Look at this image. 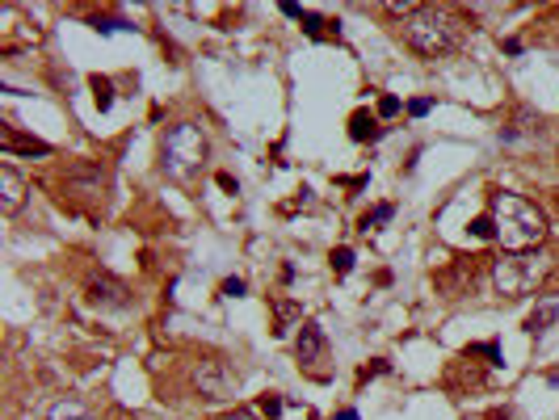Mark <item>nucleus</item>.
Returning <instances> with one entry per match:
<instances>
[{
  "instance_id": "f257e3e1",
  "label": "nucleus",
  "mask_w": 559,
  "mask_h": 420,
  "mask_svg": "<svg viewBox=\"0 0 559 420\" xmlns=\"http://www.w3.org/2000/svg\"><path fill=\"white\" fill-rule=\"evenodd\" d=\"M492 227H497V240L505 244V252H534L543 248L547 240V215L522 198V194H509V189H492Z\"/></svg>"
},
{
  "instance_id": "f03ea898",
  "label": "nucleus",
  "mask_w": 559,
  "mask_h": 420,
  "mask_svg": "<svg viewBox=\"0 0 559 420\" xmlns=\"http://www.w3.org/2000/svg\"><path fill=\"white\" fill-rule=\"evenodd\" d=\"M400 34L404 42L425 55V59H442V55H454L463 46V25L450 8L442 4H417L404 21H400Z\"/></svg>"
},
{
  "instance_id": "7ed1b4c3",
  "label": "nucleus",
  "mask_w": 559,
  "mask_h": 420,
  "mask_svg": "<svg viewBox=\"0 0 559 420\" xmlns=\"http://www.w3.org/2000/svg\"><path fill=\"white\" fill-rule=\"evenodd\" d=\"M551 273V257L543 248L534 252H501L492 261V286L505 294V299H526L534 294Z\"/></svg>"
},
{
  "instance_id": "20e7f679",
  "label": "nucleus",
  "mask_w": 559,
  "mask_h": 420,
  "mask_svg": "<svg viewBox=\"0 0 559 420\" xmlns=\"http://www.w3.org/2000/svg\"><path fill=\"white\" fill-rule=\"evenodd\" d=\"M206 151H210L206 130H202L198 122H177V126H168V130H164V143H160V164H164V172H168L173 181H189V177L202 168Z\"/></svg>"
},
{
  "instance_id": "39448f33",
  "label": "nucleus",
  "mask_w": 559,
  "mask_h": 420,
  "mask_svg": "<svg viewBox=\"0 0 559 420\" xmlns=\"http://www.w3.org/2000/svg\"><path fill=\"white\" fill-rule=\"evenodd\" d=\"M194 387H198L202 400H227V395H236L240 374H236L223 358H210V362H202V366L194 370Z\"/></svg>"
},
{
  "instance_id": "423d86ee",
  "label": "nucleus",
  "mask_w": 559,
  "mask_h": 420,
  "mask_svg": "<svg viewBox=\"0 0 559 420\" xmlns=\"http://www.w3.org/2000/svg\"><path fill=\"white\" fill-rule=\"evenodd\" d=\"M67 189H72L76 198H97V194L105 189V164H93V160L72 164V168H67Z\"/></svg>"
},
{
  "instance_id": "0eeeda50",
  "label": "nucleus",
  "mask_w": 559,
  "mask_h": 420,
  "mask_svg": "<svg viewBox=\"0 0 559 420\" xmlns=\"http://www.w3.org/2000/svg\"><path fill=\"white\" fill-rule=\"evenodd\" d=\"M88 299H93L97 307H114V311L130 307V299H126V286H122L118 278H109V273H101V278H93V282H88Z\"/></svg>"
},
{
  "instance_id": "6e6552de",
  "label": "nucleus",
  "mask_w": 559,
  "mask_h": 420,
  "mask_svg": "<svg viewBox=\"0 0 559 420\" xmlns=\"http://www.w3.org/2000/svg\"><path fill=\"white\" fill-rule=\"evenodd\" d=\"M21 202H25V181H21V172H17L13 164H0V206H4V215H17Z\"/></svg>"
},
{
  "instance_id": "1a4fd4ad",
  "label": "nucleus",
  "mask_w": 559,
  "mask_h": 420,
  "mask_svg": "<svg viewBox=\"0 0 559 420\" xmlns=\"http://www.w3.org/2000/svg\"><path fill=\"white\" fill-rule=\"evenodd\" d=\"M324 332H320V324H303V332H299V362H307V366H316V362H324Z\"/></svg>"
},
{
  "instance_id": "9d476101",
  "label": "nucleus",
  "mask_w": 559,
  "mask_h": 420,
  "mask_svg": "<svg viewBox=\"0 0 559 420\" xmlns=\"http://www.w3.org/2000/svg\"><path fill=\"white\" fill-rule=\"evenodd\" d=\"M551 324H559V294H539V307L530 311L526 328L530 332H547Z\"/></svg>"
},
{
  "instance_id": "9b49d317",
  "label": "nucleus",
  "mask_w": 559,
  "mask_h": 420,
  "mask_svg": "<svg viewBox=\"0 0 559 420\" xmlns=\"http://www.w3.org/2000/svg\"><path fill=\"white\" fill-rule=\"evenodd\" d=\"M4 151H29V156H50V143H42V139H21L13 126L4 130Z\"/></svg>"
},
{
  "instance_id": "f8f14e48",
  "label": "nucleus",
  "mask_w": 559,
  "mask_h": 420,
  "mask_svg": "<svg viewBox=\"0 0 559 420\" xmlns=\"http://www.w3.org/2000/svg\"><path fill=\"white\" fill-rule=\"evenodd\" d=\"M42 420H93V412H88L80 400H59V404H55V408H50Z\"/></svg>"
},
{
  "instance_id": "ddd939ff",
  "label": "nucleus",
  "mask_w": 559,
  "mask_h": 420,
  "mask_svg": "<svg viewBox=\"0 0 559 420\" xmlns=\"http://www.w3.org/2000/svg\"><path fill=\"white\" fill-rule=\"evenodd\" d=\"M349 135H353L358 143H366V139H375V135H379V126H375V118H370V114H353V118H349Z\"/></svg>"
},
{
  "instance_id": "4468645a",
  "label": "nucleus",
  "mask_w": 559,
  "mask_h": 420,
  "mask_svg": "<svg viewBox=\"0 0 559 420\" xmlns=\"http://www.w3.org/2000/svg\"><path fill=\"white\" fill-rule=\"evenodd\" d=\"M274 316H278V328H274V332H286V328H290V324H295L303 311H299L290 299H278V303H274Z\"/></svg>"
},
{
  "instance_id": "2eb2a0df",
  "label": "nucleus",
  "mask_w": 559,
  "mask_h": 420,
  "mask_svg": "<svg viewBox=\"0 0 559 420\" xmlns=\"http://www.w3.org/2000/svg\"><path fill=\"white\" fill-rule=\"evenodd\" d=\"M349 269H353V252H349V248H337V252H332V273L345 278Z\"/></svg>"
},
{
  "instance_id": "dca6fc26",
  "label": "nucleus",
  "mask_w": 559,
  "mask_h": 420,
  "mask_svg": "<svg viewBox=\"0 0 559 420\" xmlns=\"http://www.w3.org/2000/svg\"><path fill=\"white\" fill-rule=\"evenodd\" d=\"M391 215H396V210H391V206H375V210H370V215H366V219H362V231H370V227H379V223H387V219H391Z\"/></svg>"
},
{
  "instance_id": "f3484780",
  "label": "nucleus",
  "mask_w": 559,
  "mask_h": 420,
  "mask_svg": "<svg viewBox=\"0 0 559 420\" xmlns=\"http://www.w3.org/2000/svg\"><path fill=\"white\" fill-rule=\"evenodd\" d=\"M93 93H97V109H109V105H114L109 84H105V80H93Z\"/></svg>"
},
{
  "instance_id": "a211bd4d",
  "label": "nucleus",
  "mask_w": 559,
  "mask_h": 420,
  "mask_svg": "<svg viewBox=\"0 0 559 420\" xmlns=\"http://www.w3.org/2000/svg\"><path fill=\"white\" fill-rule=\"evenodd\" d=\"M471 236H480V240H492V236H497L492 219H471Z\"/></svg>"
},
{
  "instance_id": "6ab92c4d",
  "label": "nucleus",
  "mask_w": 559,
  "mask_h": 420,
  "mask_svg": "<svg viewBox=\"0 0 559 420\" xmlns=\"http://www.w3.org/2000/svg\"><path fill=\"white\" fill-rule=\"evenodd\" d=\"M379 114H383V118H396V114H400V97H383V101H379Z\"/></svg>"
},
{
  "instance_id": "aec40b11",
  "label": "nucleus",
  "mask_w": 559,
  "mask_h": 420,
  "mask_svg": "<svg viewBox=\"0 0 559 420\" xmlns=\"http://www.w3.org/2000/svg\"><path fill=\"white\" fill-rule=\"evenodd\" d=\"M223 294H227V299H240V294H244V282H240V278H227V282H223Z\"/></svg>"
},
{
  "instance_id": "412c9836",
  "label": "nucleus",
  "mask_w": 559,
  "mask_h": 420,
  "mask_svg": "<svg viewBox=\"0 0 559 420\" xmlns=\"http://www.w3.org/2000/svg\"><path fill=\"white\" fill-rule=\"evenodd\" d=\"M429 109H433V105H429V101H408V114H412V118H425V114H429Z\"/></svg>"
},
{
  "instance_id": "4be33fe9",
  "label": "nucleus",
  "mask_w": 559,
  "mask_h": 420,
  "mask_svg": "<svg viewBox=\"0 0 559 420\" xmlns=\"http://www.w3.org/2000/svg\"><path fill=\"white\" fill-rule=\"evenodd\" d=\"M261 408H265V416H278V412H282V400H274V395H265V400H261Z\"/></svg>"
},
{
  "instance_id": "5701e85b",
  "label": "nucleus",
  "mask_w": 559,
  "mask_h": 420,
  "mask_svg": "<svg viewBox=\"0 0 559 420\" xmlns=\"http://www.w3.org/2000/svg\"><path fill=\"white\" fill-rule=\"evenodd\" d=\"M219 420H261V416H252L248 408H236V412H223Z\"/></svg>"
}]
</instances>
